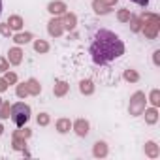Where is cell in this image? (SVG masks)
<instances>
[{"label":"cell","instance_id":"6","mask_svg":"<svg viewBox=\"0 0 160 160\" xmlns=\"http://www.w3.org/2000/svg\"><path fill=\"white\" fill-rule=\"evenodd\" d=\"M72 130L79 136V138H87L89 132H91V122L87 119H77L72 122Z\"/></svg>","mask_w":160,"mask_h":160},{"label":"cell","instance_id":"3","mask_svg":"<svg viewBox=\"0 0 160 160\" xmlns=\"http://www.w3.org/2000/svg\"><path fill=\"white\" fill-rule=\"evenodd\" d=\"M30 106L25 104V102H17V104H12V109H10V119L13 121V124L19 128V126H25L30 119Z\"/></svg>","mask_w":160,"mask_h":160},{"label":"cell","instance_id":"32","mask_svg":"<svg viewBox=\"0 0 160 160\" xmlns=\"http://www.w3.org/2000/svg\"><path fill=\"white\" fill-rule=\"evenodd\" d=\"M10 70V62H8V58H4V57H0V72H8Z\"/></svg>","mask_w":160,"mask_h":160},{"label":"cell","instance_id":"7","mask_svg":"<svg viewBox=\"0 0 160 160\" xmlns=\"http://www.w3.org/2000/svg\"><path fill=\"white\" fill-rule=\"evenodd\" d=\"M58 17H60V23H62L64 30H68V32L75 30V27H77V15H75V13L66 12V13H62V15H58Z\"/></svg>","mask_w":160,"mask_h":160},{"label":"cell","instance_id":"22","mask_svg":"<svg viewBox=\"0 0 160 160\" xmlns=\"http://www.w3.org/2000/svg\"><path fill=\"white\" fill-rule=\"evenodd\" d=\"M122 77H124V81H128V83H138V81H139L138 70H132V68H126V70L122 72Z\"/></svg>","mask_w":160,"mask_h":160},{"label":"cell","instance_id":"1","mask_svg":"<svg viewBox=\"0 0 160 160\" xmlns=\"http://www.w3.org/2000/svg\"><path fill=\"white\" fill-rule=\"evenodd\" d=\"M89 53H91V58L94 64L106 66L124 55V43L115 32H111L108 28H100L91 38Z\"/></svg>","mask_w":160,"mask_h":160},{"label":"cell","instance_id":"21","mask_svg":"<svg viewBox=\"0 0 160 160\" xmlns=\"http://www.w3.org/2000/svg\"><path fill=\"white\" fill-rule=\"evenodd\" d=\"M12 147H13V151L25 152L27 151V139L21 138V136H17V134H12Z\"/></svg>","mask_w":160,"mask_h":160},{"label":"cell","instance_id":"28","mask_svg":"<svg viewBox=\"0 0 160 160\" xmlns=\"http://www.w3.org/2000/svg\"><path fill=\"white\" fill-rule=\"evenodd\" d=\"M36 122H38L40 126H47V124L51 122V117H49V113H40V115L36 117Z\"/></svg>","mask_w":160,"mask_h":160},{"label":"cell","instance_id":"13","mask_svg":"<svg viewBox=\"0 0 160 160\" xmlns=\"http://www.w3.org/2000/svg\"><path fill=\"white\" fill-rule=\"evenodd\" d=\"M68 91H70V85H68L66 81H62V79L55 81V85H53V94H55L57 98H64V96L68 94Z\"/></svg>","mask_w":160,"mask_h":160},{"label":"cell","instance_id":"8","mask_svg":"<svg viewBox=\"0 0 160 160\" xmlns=\"http://www.w3.org/2000/svg\"><path fill=\"white\" fill-rule=\"evenodd\" d=\"M47 12L51 13V15H62V13H66L68 12V6H66V2H62V0H53V2H49L47 4Z\"/></svg>","mask_w":160,"mask_h":160},{"label":"cell","instance_id":"11","mask_svg":"<svg viewBox=\"0 0 160 160\" xmlns=\"http://www.w3.org/2000/svg\"><path fill=\"white\" fill-rule=\"evenodd\" d=\"M92 12L96 15H108V13H111V6L106 0H92Z\"/></svg>","mask_w":160,"mask_h":160},{"label":"cell","instance_id":"15","mask_svg":"<svg viewBox=\"0 0 160 160\" xmlns=\"http://www.w3.org/2000/svg\"><path fill=\"white\" fill-rule=\"evenodd\" d=\"M32 40H34V34H32V32H23V30H19V32L13 34V42H15L17 45H27V43H30Z\"/></svg>","mask_w":160,"mask_h":160},{"label":"cell","instance_id":"2","mask_svg":"<svg viewBox=\"0 0 160 160\" xmlns=\"http://www.w3.org/2000/svg\"><path fill=\"white\" fill-rule=\"evenodd\" d=\"M141 32L147 40H156L158 38V32H160V17L152 12H143L141 15Z\"/></svg>","mask_w":160,"mask_h":160},{"label":"cell","instance_id":"14","mask_svg":"<svg viewBox=\"0 0 160 160\" xmlns=\"http://www.w3.org/2000/svg\"><path fill=\"white\" fill-rule=\"evenodd\" d=\"M141 115L145 117V122H147L149 126H152V124L158 122V108H145Z\"/></svg>","mask_w":160,"mask_h":160},{"label":"cell","instance_id":"39","mask_svg":"<svg viewBox=\"0 0 160 160\" xmlns=\"http://www.w3.org/2000/svg\"><path fill=\"white\" fill-rule=\"evenodd\" d=\"M2 102H4V100H2V98H0V106H2Z\"/></svg>","mask_w":160,"mask_h":160},{"label":"cell","instance_id":"36","mask_svg":"<svg viewBox=\"0 0 160 160\" xmlns=\"http://www.w3.org/2000/svg\"><path fill=\"white\" fill-rule=\"evenodd\" d=\"M106 2H108V4H109V6H111V8H113V6H115V4H117V2H119V0H106Z\"/></svg>","mask_w":160,"mask_h":160},{"label":"cell","instance_id":"9","mask_svg":"<svg viewBox=\"0 0 160 160\" xmlns=\"http://www.w3.org/2000/svg\"><path fill=\"white\" fill-rule=\"evenodd\" d=\"M23 49L19 47V45H15V47H12L10 51H8V62L12 64V66H19L21 62H23Z\"/></svg>","mask_w":160,"mask_h":160},{"label":"cell","instance_id":"24","mask_svg":"<svg viewBox=\"0 0 160 160\" xmlns=\"http://www.w3.org/2000/svg\"><path fill=\"white\" fill-rule=\"evenodd\" d=\"M15 94H17V98H21V100H25V98L28 96L27 81H23V83H15Z\"/></svg>","mask_w":160,"mask_h":160},{"label":"cell","instance_id":"26","mask_svg":"<svg viewBox=\"0 0 160 160\" xmlns=\"http://www.w3.org/2000/svg\"><path fill=\"white\" fill-rule=\"evenodd\" d=\"M130 17H132V12H130L128 8H121V10L117 12V19H119V23H128Z\"/></svg>","mask_w":160,"mask_h":160},{"label":"cell","instance_id":"30","mask_svg":"<svg viewBox=\"0 0 160 160\" xmlns=\"http://www.w3.org/2000/svg\"><path fill=\"white\" fill-rule=\"evenodd\" d=\"M13 134H17V136H21V138L28 139V138L32 136V130H30V128H27V126H25V128H23V126H19V130H15Z\"/></svg>","mask_w":160,"mask_h":160},{"label":"cell","instance_id":"16","mask_svg":"<svg viewBox=\"0 0 160 160\" xmlns=\"http://www.w3.org/2000/svg\"><path fill=\"white\" fill-rule=\"evenodd\" d=\"M55 128H57V132H58V134H68V132L72 130V121H70V119H66V117H60V119H57Z\"/></svg>","mask_w":160,"mask_h":160},{"label":"cell","instance_id":"31","mask_svg":"<svg viewBox=\"0 0 160 160\" xmlns=\"http://www.w3.org/2000/svg\"><path fill=\"white\" fill-rule=\"evenodd\" d=\"M12 32H13V30L10 28V25H8V23H0V34H2L4 38H10V36H12Z\"/></svg>","mask_w":160,"mask_h":160},{"label":"cell","instance_id":"12","mask_svg":"<svg viewBox=\"0 0 160 160\" xmlns=\"http://www.w3.org/2000/svg\"><path fill=\"white\" fill-rule=\"evenodd\" d=\"M108 152H109V147H108L106 141H96L92 145V156L94 158H106Z\"/></svg>","mask_w":160,"mask_h":160},{"label":"cell","instance_id":"35","mask_svg":"<svg viewBox=\"0 0 160 160\" xmlns=\"http://www.w3.org/2000/svg\"><path fill=\"white\" fill-rule=\"evenodd\" d=\"M130 2H134V4H138L141 8H147L149 6V0H130Z\"/></svg>","mask_w":160,"mask_h":160},{"label":"cell","instance_id":"33","mask_svg":"<svg viewBox=\"0 0 160 160\" xmlns=\"http://www.w3.org/2000/svg\"><path fill=\"white\" fill-rule=\"evenodd\" d=\"M152 62H154V66H160V49H156L152 53Z\"/></svg>","mask_w":160,"mask_h":160},{"label":"cell","instance_id":"4","mask_svg":"<svg viewBox=\"0 0 160 160\" xmlns=\"http://www.w3.org/2000/svg\"><path fill=\"white\" fill-rule=\"evenodd\" d=\"M145 108H147V96H145V92H143V91H136V92L130 96L128 113H130L132 117H139Z\"/></svg>","mask_w":160,"mask_h":160},{"label":"cell","instance_id":"20","mask_svg":"<svg viewBox=\"0 0 160 160\" xmlns=\"http://www.w3.org/2000/svg\"><path fill=\"white\" fill-rule=\"evenodd\" d=\"M6 23H8V25H10V28H12V30H15V32L23 30V25H25V21H23V17H21V15H10Z\"/></svg>","mask_w":160,"mask_h":160},{"label":"cell","instance_id":"34","mask_svg":"<svg viewBox=\"0 0 160 160\" xmlns=\"http://www.w3.org/2000/svg\"><path fill=\"white\" fill-rule=\"evenodd\" d=\"M8 91V81L4 77H0V92H6Z\"/></svg>","mask_w":160,"mask_h":160},{"label":"cell","instance_id":"37","mask_svg":"<svg viewBox=\"0 0 160 160\" xmlns=\"http://www.w3.org/2000/svg\"><path fill=\"white\" fill-rule=\"evenodd\" d=\"M4 134V124H0V136Z\"/></svg>","mask_w":160,"mask_h":160},{"label":"cell","instance_id":"25","mask_svg":"<svg viewBox=\"0 0 160 160\" xmlns=\"http://www.w3.org/2000/svg\"><path fill=\"white\" fill-rule=\"evenodd\" d=\"M147 102H151L152 108H158V106H160V91H158V89H152V91L149 92Z\"/></svg>","mask_w":160,"mask_h":160},{"label":"cell","instance_id":"17","mask_svg":"<svg viewBox=\"0 0 160 160\" xmlns=\"http://www.w3.org/2000/svg\"><path fill=\"white\" fill-rule=\"evenodd\" d=\"M27 87H28V94H30V96H40V92H42V85H40V81H38L36 77L27 79Z\"/></svg>","mask_w":160,"mask_h":160},{"label":"cell","instance_id":"23","mask_svg":"<svg viewBox=\"0 0 160 160\" xmlns=\"http://www.w3.org/2000/svg\"><path fill=\"white\" fill-rule=\"evenodd\" d=\"M128 25H130V30H132V32H141V25H143V21H141L139 15H134V13H132Z\"/></svg>","mask_w":160,"mask_h":160},{"label":"cell","instance_id":"10","mask_svg":"<svg viewBox=\"0 0 160 160\" xmlns=\"http://www.w3.org/2000/svg\"><path fill=\"white\" fill-rule=\"evenodd\" d=\"M143 152H145L147 158H152V160H154V158L160 156V147H158L156 141L149 139V141H145V145H143Z\"/></svg>","mask_w":160,"mask_h":160},{"label":"cell","instance_id":"19","mask_svg":"<svg viewBox=\"0 0 160 160\" xmlns=\"http://www.w3.org/2000/svg\"><path fill=\"white\" fill-rule=\"evenodd\" d=\"M94 83L91 81V79H81V81H79V92L81 94H85V96H91L92 92H94Z\"/></svg>","mask_w":160,"mask_h":160},{"label":"cell","instance_id":"27","mask_svg":"<svg viewBox=\"0 0 160 160\" xmlns=\"http://www.w3.org/2000/svg\"><path fill=\"white\" fill-rule=\"evenodd\" d=\"M10 109H12V106H10V102H2V106H0V119H10Z\"/></svg>","mask_w":160,"mask_h":160},{"label":"cell","instance_id":"5","mask_svg":"<svg viewBox=\"0 0 160 160\" xmlns=\"http://www.w3.org/2000/svg\"><path fill=\"white\" fill-rule=\"evenodd\" d=\"M47 32H49L51 38H60V36L64 34V27H62V23H60V17L53 15V17L49 19V23H47Z\"/></svg>","mask_w":160,"mask_h":160},{"label":"cell","instance_id":"29","mask_svg":"<svg viewBox=\"0 0 160 160\" xmlns=\"http://www.w3.org/2000/svg\"><path fill=\"white\" fill-rule=\"evenodd\" d=\"M4 79L8 81V85H15L17 83V73L8 70V72H4Z\"/></svg>","mask_w":160,"mask_h":160},{"label":"cell","instance_id":"18","mask_svg":"<svg viewBox=\"0 0 160 160\" xmlns=\"http://www.w3.org/2000/svg\"><path fill=\"white\" fill-rule=\"evenodd\" d=\"M32 47H34V51H36V53H40V55H43V53H49V49H51L49 42H47V40H42V38H38V40H32Z\"/></svg>","mask_w":160,"mask_h":160},{"label":"cell","instance_id":"38","mask_svg":"<svg viewBox=\"0 0 160 160\" xmlns=\"http://www.w3.org/2000/svg\"><path fill=\"white\" fill-rule=\"evenodd\" d=\"M0 15H2V0H0Z\"/></svg>","mask_w":160,"mask_h":160}]
</instances>
